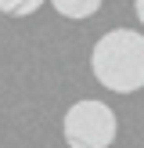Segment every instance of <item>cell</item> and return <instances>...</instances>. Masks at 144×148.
<instances>
[{
  "mask_svg": "<svg viewBox=\"0 0 144 148\" xmlns=\"http://www.w3.org/2000/svg\"><path fill=\"white\" fill-rule=\"evenodd\" d=\"M90 69L101 87L115 94L144 90V36L133 29H112L90 51Z\"/></svg>",
  "mask_w": 144,
  "mask_h": 148,
  "instance_id": "cell-1",
  "label": "cell"
},
{
  "mask_svg": "<svg viewBox=\"0 0 144 148\" xmlns=\"http://www.w3.org/2000/svg\"><path fill=\"white\" fill-rule=\"evenodd\" d=\"M115 130H119L115 112L105 101H76L65 112V123H61L69 148H112Z\"/></svg>",
  "mask_w": 144,
  "mask_h": 148,
  "instance_id": "cell-2",
  "label": "cell"
},
{
  "mask_svg": "<svg viewBox=\"0 0 144 148\" xmlns=\"http://www.w3.org/2000/svg\"><path fill=\"white\" fill-rule=\"evenodd\" d=\"M50 4L65 18H90V14L101 11V0H50Z\"/></svg>",
  "mask_w": 144,
  "mask_h": 148,
  "instance_id": "cell-3",
  "label": "cell"
},
{
  "mask_svg": "<svg viewBox=\"0 0 144 148\" xmlns=\"http://www.w3.org/2000/svg\"><path fill=\"white\" fill-rule=\"evenodd\" d=\"M36 7H43V0H0V14H11V18H25Z\"/></svg>",
  "mask_w": 144,
  "mask_h": 148,
  "instance_id": "cell-4",
  "label": "cell"
},
{
  "mask_svg": "<svg viewBox=\"0 0 144 148\" xmlns=\"http://www.w3.org/2000/svg\"><path fill=\"white\" fill-rule=\"evenodd\" d=\"M133 4H137V18L144 22V0H133Z\"/></svg>",
  "mask_w": 144,
  "mask_h": 148,
  "instance_id": "cell-5",
  "label": "cell"
}]
</instances>
